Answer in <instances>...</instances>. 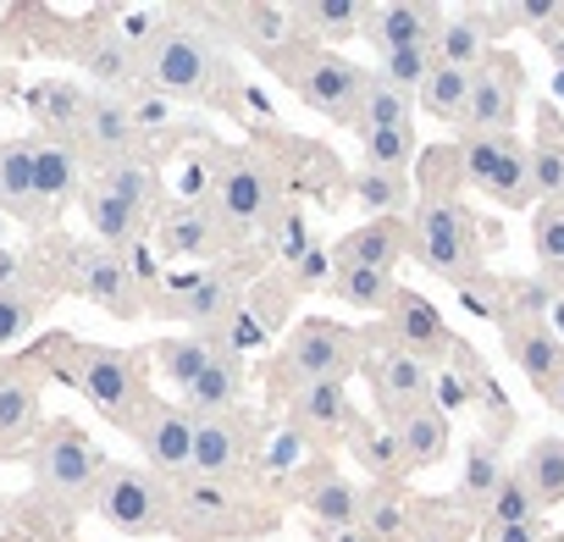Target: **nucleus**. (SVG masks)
I'll list each match as a JSON object with an SVG mask.
<instances>
[{
    "instance_id": "nucleus-5",
    "label": "nucleus",
    "mask_w": 564,
    "mask_h": 542,
    "mask_svg": "<svg viewBox=\"0 0 564 542\" xmlns=\"http://www.w3.org/2000/svg\"><path fill=\"white\" fill-rule=\"evenodd\" d=\"M29 470H34V487L62 503V509H78V503H95L100 492V476H106V454L89 443V432H78L73 421H51L34 448H29Z\"/></svg>"
},
{
    "instance_id": "nucleus-11",
    "label": "nucleus",
    "mask_w": 564,
    "mask_h": 542,
    "mask_svg": "<svg viewBox=\"0 0 564 542\" xmlns=\"http://www.w3.org/2000/svg\"><path fill=\"white\" fill-rule=\"evenodd\" d=\"M194 426H199V421H194L183 404H172V399H150L128 437H139V448H144V470H155L161 481L183 487V481L194 476Z\"/></svg>"
},
{
    "instance_id": "nucleus-46",
    "label": "nucleus",
    "mask_w": 564,
    "mask_h": 542,
    "mask_svg": "<svg viewBox=\"0 0 564 542\" xmlns=\"http://www.w3.org/2000/svg\"><path fill=\"white\" fill-rule=\"evenodd\" d=\"M393 122H415V95H404V89L371 78V84H366V100H360V122H355V133L393 128Z\"/></svg>"
},
{
    "instance_id": "nucleus-22",
    "label": "nucleus",
    "mask_w": 564,
    "mask_h": 542,
    "mask_svg": "<svg viewBox=\"0 0 564 542\" xmlns=\"http://www.w3.org/2000/svg\"><path fill=\"white\" fill-rule=\"evenodd\" d=\"M84 78L95 84V95H139L144 73H139V51L117 34V29H95L78 51Z\"/></svg>"
},
{
    "instance_id": "nucleus-14",
    "label": "nucleus",
    "mask_w": 564,
    "mask_h": 542,
    "mask_svg": "<svg viewBox=\"0 0 564 542\" xmlns=\"http://www.w3.org/2000/svg\"><path fill=\"white\" fill-rule=\"evenodd\" d=\"M498 333H503V355L514 360V371L536 393H547L553 377L564 371V338L553 333V322L531 311H498Z\"/></svg>"
},
{
    "instance_id": "nucleus-55",
    "label": "nucleus",
    "mask_w": 564,
    "mask_h": 542,
    "mask_svg": "<svg viewBox=\"0 0 564 542\" xmlns=\"http://www.w3.org/2000/svg\"><path fill=\"white\" fill-rule=\"evenodd\" d=\"M0 23H7V7H0Z\"/></svg>"
},
{
    "instance_id": "nucleus-47",
    "label": "nucleus",
    "mask_w": 564,
    "mask_h": 542,
    "mask_svg": "<svg viewBox=\"0 0 564 542\" xmlns=\"http://www.w3.org/2000/svg\"><path fill=\"white\" fill-rule=\"evenodd\" d=\"M360 144H366V166H382V172H410V161H415V122L371 128V133H360Z\"/></svg>"
},
{
    "instance_id": "nucleus-30",
    "label": "nucleus",
    "mask_w": 564,
    "mask_h": 542,
    "mask_svg": "<svg viewBox=\"0 0 564 542\" xmlns=\"http://www.w3.org/2000/svg\"><path fill=\"white\" fill-rule=\"evenodd\" d=\"M531 150V194L536 205H564V122L553 111V100L536 106V139Z\"/></svg>"
},
{
    "instance_id": "nucleus-23",
    "label": "nucleus",
    "mask_w": 564,
    "mask_h": 542,
    "mask_svg": "<svg viewBox=\"0 0 564 542\" xmlns=\"http://www.w3.org/2000/svg\"><path fill=\"white\" fill-rule=\"evenodd\" d=\"M498 12L492 7H459L443 18V34H437V62L443 67H459V73H476L487 56H492V40H498Z\"/></svg>"
},
{
    "instance_id": "nucleus-3",
    "label": "nucleus",
    "mask_w": 564,
    "mask_h": 542,
    "mask_svg": "<svg viewBox=\"0 0 564 542\" xmlns=\"http://www.w3.org/2000/svg\"><path fill=\"white\" fill-rule=\"evenodd\" d=\"M62 344V377L106 415L117 421L122 432H133V421L144 415L150 404V388H144V366L122 349H100V344H73V338H56Z\"/></svg>"
},
{
    "instance_id": "nucleus-24",
    "label": "nucleus",
    "mask_w": 564,
    "mask_h": 542,
    "mask_svg": "<svg viewBox=\"0 0 564 542\" xmlns=\"http://www.w3.org/2000/svg\"><path fill=\"white\" fill-rule=\"evenodd\" d=\"M355 404H349V388L344 382H311L289 399V432L305 437V443H327V437H344Z\"/></svg>"
},
{
    "instance_id": "nucleus-21",
    "label": "nucleus",
    "mask_w": 564,
    "mask_h": 542,
    "mask_svg": "<svg viewBox=\"0 0 564 542\" xmlns=\"http://www.w3.org/2000/svg\"><path fill=\"white\" fill-rule=\"evenodd\" d=\"M503 437H509V432L487 426V432H476V437L465 443V470H459V481H454V503H459L465 514H476V525H481V509L492 503V492H498L503 476H509Z\"/></svg>"
},
{
    "instance_id": "nucleus-48",
    "label": "nucleus",
    "mask_w": 564,
    "mask_h": 542,
    "mask_svg": "<svg viewBox=\"0 0 564 542\" xmlns=\"http://www.w3.org/2000/svg\"><path fill=\"white\" fill-rule=\"evenodd\" d=\"M432 67H437V51H393V56H377L371 78H382V84L415 95V89L432 78Z\"/></svg>"
},
{
    "instance_id": "nucleus-52",
    "label": "nucleus",
    "mask_w": 564,
    "mask_h": 542,
    "mask_svg": "<svg viewBox=\"0 0 564 542\" xmlns=\"http://www.w3.org/2000/svg\"><path fill=\"white\" fill-rule=\"evenodd\" d=\"M481 542H547V520H520V525H503Z\"/></svg>"
},
{
    "instance_id": "nucleus-33",
    "label": "nucleus",
    "mask_w": 564,
    "mask_h": 542,
    "mask_svg": "<svg viewBox=\"0 0 564 542\" xmlns=\"http://www.w3.org/2000/svg\"><path fill=\"white\" fill-rule=\"evenodd\" d=\"M514 476L525 481V492L536 498V509L547 514V509H558L564 503V437H536V443H525V454H520V465H514Z\"/></svg>"
},
{
    "instance_id": "nucleus-41",
    "label": "nucleus",
    "mask_w": 564,
    "mask_h": 542,
    "mask_svg": "<svg viewBox=\"0 0 564 542\" xmlns=\"http://www.w3.org/2000/svg\"><path fill=\"white\" fill-rule=\"evenodd\" d=\"M40 432V388L29 377H0V448Z\"/></svg>"
},
{
    "instance_id": "nucleus-53",
    "label": "nucleus",
    "mask_w": 564,
    "mask_h": 542,
    "mask_svg": "<svg viewBox=\"0 0 564 542\" xmlns=\"http://www.w3.org/2000/svg\"><path fill=\"white\" fill-rule=\"evenodd\" d=\"M338 542H371V536H366V531H360V525H355V531H344V536H338Z\"/></svg>"
},
{
    "instance_id": "nucleus-17",
    "label": "nucleus",
    "mask_w": 564,
    "mask_h": 542,
    "mask_svg": "<svg viewBox=\"0 0 564 542\" xmlns=\"http://www.w3.org/2000/svg\"><path fill=\"white\" fill-rule=\"evenodd\" d=\"M437 34H443V7H426V0H388V7H377L371 23H366V45L377 56L437 51Z\"/></svg>"
},
{
    "instance_id": "nucleus-18",
    "label": "nucleus",
    "mask_w": 564,
    "mask_h": 542,
    "mask_svg": "<svg viewBox=\"0 0 564 542\" xmlns=\"http://www.w3.org/2000/svg\"><path fill=\"white\" fill-rule=\"evenodd\" d=\"M404 254H410V216H371L338 238L333 265H366V271H388L393 278Z\"/></svg>"
},
{
    "instance_id": "nucleus-6",
    "label": "nucleus",
    "mask_w": 564,
    "mask_h": 542,
    "mask_svg": "<svg viewBox=\"0 0 564 542\" xmlns=\"http://www.w3.org/2000/svg\"><path fill=\"white\" fill-rule=\"evenodd\" d=\"M95 514L106 525H117L122 536H166V531H177V487L144 465L139 470L106 465L100 492H95Z\"/></svg>"
},
{
    "instance_id": "nucleus-32",
    "label": "nucleus",
    "mask_w": 564,
    "mask_h": 542,
    "mask_svg": "<svg viewBox=\"0 0 564 542\" xmlns=\"http://www.w3.org/2000/svg\"><path fill=\"white\" fill-rule=\"evenodd\" d=\"M344 448L366 465V476H377L382 487H399L404 481V459H399V443H393V432L388 426H371L360 410L349 415V426H344Z\"/></svg>"
},
{
    "instance_id": "nucleus-28",
    "label": "nucleus",
    "mask_w": 564,
    "mask_h": 542,
    "mask_svg": "<svg viewBox=\"0 0 564 542\" xmlns=\"http://www.w3.org/2000/svg\"><path fill=\"white\" fill-rule=\"evenodd\" d=\"M243 388H249V377H243V360H238V349H216V360L199 371V382L183 393V410L194 415V421H205V415H227V410H243Z\"/></svg>"
},
{
    "instance_id": "nucleus-15",
    "label": "nucleus",
    "mask_w": 564,
    "mask_h": 542,
    "mask_svg": "<svg viewBox=\"0 0 564 542\" xmlns=\"http://www.w3.org/2000/svg\"><path fill=\"white\" fill-rule=\"evenodd\" d=\"M388 344L404 349V355H415V360H426L432 371H443L448 355L459 349V338L448 333V322L437 316V305L421 300L415 289H399L393 294V305H388Z\"/></svg>"
},
{
    "instance_id": "nucleus-45",
    "label": "nucleus",
    "mask_w": 564,
    "mask_h": 542,
    "mask_svg": "<svg viewBox=\"0 0 564 542\" xmlns=\"http://www.w3.org/2000/svg\"><path fill=\"white\" fill-rule=\"evenodd\" d=\"M520 520H542V509H536V498L525 492V481L514 476V465H509V476H503V487L492 492V503L481 509V525H476V536H492V531H503V525H520Z\"/></svg>"
},
{
    "instance_id": "nucleus-44",
    "label": "nucleus",
    "mask_w": 564,
    "mask_h": 542,
    "mask_svg": "<svg viewBox=\"0 0 564 542\" xmlns=\"http://www.w3.org/2000/svg\"><path fill=\"white\" fill-rule=\"evenodd\" d=\"M465 95H470V73H459V67H432V78L415 89V106L426 111V117H437V122H454L459 128V111H465Z\"/></svg>"
},
{
    "instance_id": "nucleus-20",
    "label": "nucleus",
    "mask_w": 564,
    "mask_h": 542,
    "mask_svg": "<svg viewBox=\"0 0 564 542\" xmlns=\"http://www.w3.org/2000/svg\"><path fill=\"white\" fill-rule=\"evenodd\" d=\"M221 243H227V227L210 216V205H194V199L166 205L155 221V249L166 260H210V254H221Z\"/></svg>"
},
{
    "instance_id": "nucleus-35",
    "label": "nucleus",
    "mask_w": 564,
    "mask_h": 542,
    "mask_svg": "<svg viewBox=\"0 0 564 542\" xmlns=\"http://www.w3.org/2000/svg\"><path fill=\"white\" fill-rule=\"evenodd\" d=\"M327 289H333V300L355 305L360 316H388V305L399 294V278H388V271H366V265H333Z\"/></svg>"
},
{
    "instance_id": "nucleus-39",
    "label": "nucleus",
    "mask_w": 564,
    "mask_h": 542,
    "mask_svg": "<svg viewBox=\"0 0 564 542\" xmlns=\"http://www.w3.org/2000/svg\"><path fill=\"white\" fill-rule=\"evenodd\" d=\"M216 360V338L205 333H188V338H155V366L166 382H177L183 393L199 382V371Z\"/></svg>"
},
{
    "instance_id": "nucleus-19",
    "label": "nucleus",
    "mask_w": 564,
    "mask_h": 542,
    "mask_svg": "<svg viewBox=\"0 0 564 542\" xmlns=\"http://www.w3.org/2000/svg\"><path fill=\"white\" fill-rule=\"evenodd\" d=\"M78 133L89 139L95 155H106V166H111V161H128V150H133L139 133H144L133 95H89V100H84V117H78Z\"/></svg>"
},
{
    "instance_id": "nucleus-26",
    "label": "nucleus",
    "mask_w": 564,
    "mask_h": 542,
    "mask_svg": "<svg viewBox=\"0 0 564 542\" xmlns=\"http://www.w3.org/2000/svg\"><path fill=\"white\" fill-rule=\"evenodd\" d=\"M305 525L322 536V542H338L344 531L360 525V487L338 470H316V481L305 487Z\"/></svg>"
},
{
    "instance_id": "nucleus-31",
    "label": "nucleus",
    "mask_w": 564,
    "mask_h": 542,
    "mask_svg": "<svg viewBox=\"0 0 564 542\" xmlns=\"http://www.w3.org/2000/svg\"><path fill=\"white\" fill-rule=\"evenodd\" d=\"M0 210L18 221H45V205L34 194V139H7L0 144Z\"/></svg>"
},
{
    "instance_id": "nucleus-7",
    "label": "nucleus",
    "mask_w": 564,
    "mask_h": 542,
    "mask_svg": "<svg viewBox=\"0 0 564 542\" xmlns=\"http://www.w3.org/2000/svg\"><path fill=\"white\" fill-rule=\"evenodd\" d=\"M282 78L294 84V95L333 117L338 128H355L360 122V100H366V84H371V67H355L349 56L338 51H311V45H294L289 56H276Z\"/></svg>"
},
{
    "instance_id": "nucleus-2",
    "label": "nucleus",
    "mask_w": 564,
    "mask_h": 542,
    "mask_svg": "<svg viewBox=\"0 0 564 542\" xmlns=\"http://www.w3.org/2000/svg\"><path fill=\"white\" fill-rule=\"evenodd\" d=\"M487 243H498V232L481 227V216L465 199H415L410 260L426 265L432 278L454 283L481 316H492V294H498V278L487 271Z\"/></svg>"
},
{
    "instance_id": "nucleus-8",
    "label": "nucleus",
    "mask_w": 564,
    "mask_h": 542,
    "mask_svg": "<svg viewBox=\"0 0 564 542\" xmlns=\"http://www.w3.org/2000/svg\"><path fill=\"white\" fill-rule=\"evenodd\" d=\"M454 144H459V161H465V188L487 194L503 210H531L536 205L531 150H525L520 133H470V139H454Z\"/></svg>"
},
{
    "instance_id": "nucleus-27",
    "label": "nucleus",
    "mask_w": 564,
    "mask_h": 542,
    "mask_svg": "<svg viewBox=\"0 0 564 542\" xmlns=\"http://www.w3.org/2000/svg\"><path fill=\"white\" fill-rule=\"evenodd\" d=\"M78 177H84V155L56 133H34V194H40L45 216H56V205H67L78 194Z\"/></svg>"
},
{
    "instance_id": "nucleus-37",
    "label": "nucleus",
    "mask_w": 564,
    "mask_h": 542,
    "mask_svg": "<svg viewBox=\"0 0 564 542\" xmlns=\"http://www.w3.org/2000/svg\"><path fill=\"white\" fill-rule=\"evenodd\" d=\"M360 531H366L371 542H404V531H410V503H404V492H399V487H382V481L360 487Z\"/></svg>"
},
{
    "instance_id": "nucleus-10",
    "label": "nucleus",
    "mask_w": 564,
    "mask_h": 542,
    "mask_svg": "<svg viewBox=\"0 0 564 542\" xmlns=\"http://www.w3.org/2000/svg\"><path fill=\"white\" fill-rule=\"evenodd\" d=\"M520 100H525V62L514 51H498L470 73V95L459 111V139L470 133H514L520 122Z\"/></svg>"
},
{
    "instance_id": "nucleus-51",
    "label": "nucleus",
    "mask_w": 564,
    "mask_h": 542,
    "mask_svg": "<svg viewBox=\"0 0 564 542\" xmlns=\"http://www.w3.org/2000/svg\"><path fill=\"white\" fill-rule=\"evenodd\" d=\"M23 289H34V278H29V260H23L18 249L0 243V294H23Z\"/></svg>"
},
{
    "instance_id": "nucleus-54",
    "label": "nucleus",
    "mask_w": 564,
    "mask_h": 542,
    "mask_svg": "<svg viewBox=\"0 0 564 542\" xmlns=\"http://www.w3.org/2000/svg\"><path fill=\"white\" fill-rule=\"evenodd\" d=\"M547 542H564V531H553V536H547Z\"/></svg>"
},
{
    "instance_id": "nucleus-42",
    "label": "nucleus",
    "mask_w": 564,
    "mask_h": 542,
    "mask_svg": "<svg viewBox=\"0 0 564 542\" xmlns=\"http://www.w3.org/2000/svg\"><path fill=\"white\" fill-rule=\"evenodd\" d=\"M100 188H106L111 199H122L133 216H150V210L161 205L155 166H144V161H111V166L100 172Z\"/></svg>"
},
{
    "instance_id": "nucleus-34",
    "label": "nucleus",
    "mask_w": 564,
    "mask_h": 542,
    "mask_svg": "<svg viewBox=\"0 0 564 542\" xmlns=\"http://www.w3.org/2000/svg\"><path fill=\"white\" fill-rule=\"evenodd\" d=\"M84 216H89V232L100 238V249H111V254H122V249H133L139 238H144V216H133L122 199H111L100 183H89L84 188Z\"/></svg>"
},
{
    "instance_id": "nucleus-43",
    "label": "nucleus",
    "mask_w": 564,
    "mask_h": 542,
    "mask_svg": "<svg viewBox=\"0 0 564 542\" xmlns=\"http://www.w3.org/2000/svg\"><path fill=\"white\" fill-rule=\"evenodd\" d=\"M531 249L542 265V283L564 294V205H536L531 210Z\"/></svg>"
},
{
    "instance_id": "nucleus-38",
    "label": "nucleus",
    "mask_w": 564,
    "mask_h": 542,
    "mask_svg": "<svg viewBox=\"0 0 564 542\" xmlns=\"http://www.w3.org/2000/svg\"><path fill=\"white\" fill-rule=\"evenodd\" d=\"M232 283L227 278H199V283H183L177 289V316L183 322H194V333H205L210 338V327H221L227 316H232Z\"/></svg>"
},
{
    "instance_id": "nucleus-25",
    "label": "nucleus",
    "mask_w": 564,
    "mask_h": 542,
    "mask_svg": "<svg viewBox=\"0 0 564 542\" xmlns=\"http://www.w3.org/2000/svg\"><path fill=\"white\" fill-rule=\"evenodd\" d=\"M289 12V40H327V45H338V40H366V23H371V12L377 7H366V0H311V7H282Z\"/></svg>"
},
{
    "instance_id": "nucleus-16",
    "label": "nucleus",
    "mask_w": 564,
    "mask_h": 542,
    "mask_svg": "<svg viewBox=\"0 0 564 542\" xmlns=\"http://www.w3.org/2000/svg\"><path fill=\"white\" fill-rule=\"evenodd\" d=\"M254 454V421L243 410L205 415L194 426V476L188 481H232Z\"/></svg>"
},
{
    "instance_id": "nucleus-29",
    "label": "nucleus",
    "mask_w": 564,
    "mask_h": 542,
    "mask_svg": "<svg viewBox=\"0 0 564 542\" xmlns=\"http://www.w3.org/2000/svg\"><path fill=\"white\" fill-rule=\"evenodd\" d=\"M388 432H393V443H399V459H404L410 470L443 465V459H448V448H454V421H448L437 404H421V410H410V415H404V421H393Z\"/></svg>"
},
{
    "instance_id": "nucleus-13",
    "label": "nucleus",
    "mask_w": 564,
    "mask_h": 542,
    "mask_svg": "<svg viewBox=\"0 0 564 542\" xmlns=\"http://www.w3.org/2000/svg\"><path fill=\"white\" fill-rule=\"evenodd\" d=\"M360 371H366V388H371V399H377L382 426H393V421H404L410 410L432 404V377H437V371H432L426 360L393 349V344L377 349V355H366Z\"/></svg>"
},
{
    "instance_id": "nucleus-40",
    "label": "nucleus",
    "mask_w": 564,
    "mask_h": 542,
    "mask_svg": "<svg viewBox=\"0 0 564 542\" xmlns=\"http://www.w3.org/2000/svg\"><path fill=\"white\" fill-rule=\"evenodd\" d=\"M415 199H465V161H459V144H432V150H421Z\"/></svg>"
},
{
    "instance_id": "nucleus-9",
    "label": "nucleus",
    "mask_w": 564,
    "mask_h": 542,
    "mask_svg": "<svg viewBox=\"0 0 564 542\" xmlns=\"http://www.w3.org/2000/svg\"><path fill=\"white\" fill-rule=\"evenodd\" d=\"M282 210V177L260 155H232L227 166L210 172V216L227 227V238H243L265 227Z\"/></svg>"
},
{
    "instance_id": "nucleus-49",
    "label": "nucleus",
    "mask_w": 564,
    "mask_h": 542,
    "mask_svg": "<svg viewBox=\"0 0 564 542\" xmlns=\"http://www.w3.org/2000/svg\"><path fill=\"white\" fill-rule=\"evenodd\" d=\"M51 300L40 289H23V294H0V349H12L18 338H29V327L40 322Z\"/></svg>"
},
{
    "instance_id": "nucleus-4",
    "label": "nucleus",
    "mask_w": 564,
    "mask_h": 542,
    "mask_svg": "<svg viewBox=\"0 0 564 542\" xmlns=\"http://www.w3.org/2000/svg\"><path fill=\"white\" fill-rule=\"evenodd\" d=\"M366 360V338L344 322H327V316H311L289 333V344L276 349L271 360V377L282 393H300L311 382H344L355 366Z\"/></svg>"
},
{
    "instance_id": "nucleus-36",
    "label": "nucleus",
    "mask_w": 564,
    "mask_h": 542,
    "mask_svg": "<svg viewBox=\"0 0 564 542\" xmlns=\"http://www.w3.org/2000/svg\"><path fill=\"white\" fill-rule=\"evenodd\" d=\"M355 199L366 205V210H377V216H404V210H415V183H410V172H382V166H355Z\"/></svg>"
},
{
    "instance_id": "nucleus-1",
    "label": "nucleus",
    "mask_w": 564,
    "mask_h": 542,
    "mask_svg": "<svg viewBox=\"0 0 564 542\" xmlns=\"http://www.w3.org/2000/svg\"><path fill=\"white\" fill-rule=\"evenodd\" d=\"M144 89L183 106H232L238 67L221 51V40L199 23V12H155L144 45H139Z\"/></svg>"
},
{
    "instance_id": "nucleus-50",
    "label": "nucleus",
    "mask_w": 564,
    "mask_h": 542,
    "mask_svg": "<svg viewBox=\"0 0 564 542\" xmlns=\"http://www.w3.org/2000/svg\"><path fill=\"white\" fill-rule=\"evenodd\" d=\"M84 89L78 84H56V89H34V111L40 122H78L84 117Z\"/></svg>"
},
{
    "instance_id": "nucleus-12",
    "label": "nucleus",
    "mask_w": 564,
    "mask_h": 542,
    "mask_svg": "<svg viewBox=\"0 0 564 542\" xmlns=\"http://www.w3.org/2000/svg\"><path fill=\"white\" fill-rule=\"evenodd\" d=\"M67 283H73V294L95 300L117 322H139L144 316V300H139V283H133L128 260L111 254V249H100V243H78L67 254Z\"/></svg>"
}]
</instances>
